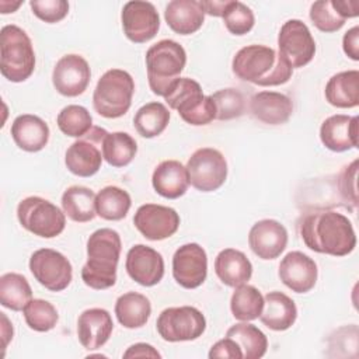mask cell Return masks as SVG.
Listing matches in <instances>:
<instances>
[{
    "mask_svg": "<svg viewBox=\"0 0 359 359\" xmlns=\"http://www.w3.org/2000/svg\"><path fill=\"white\" fill-rule=\"evenodd\" d=\"M27 325L36 332H48L57 324L56 307L43 299H31L22 310Z\"/></svg>",
    "mask_w": 359,
    "mask_h": 359,
    "instance_id": "f35d334b",
    "label": "cell"
},
{
    "mask_svg": "<svg viewBox=\"0 0 359 359\" xmlns=\"http://www.w3.org/2000/svg\"><path fill=\"white\" fill-rule=\"evenodd\" d=\"M180 215L175 209L157 203H144L137 208L133 224L139 233L151 241L171 237L180 227Z\"/></svg>",
    "mask_w": 359,
    "mask_h": 359,
    "instance_id": "5bb4252c",
    "label": "cell"
},
{
    "mask_svg": "<svg viewBox=\"0 0 359 359\" xmlns=\"http://www.w3.org/2000/svg\"><path fill=\"white\" fill-rule=\"evenodd\" d=\"M167 25L180 35L196 32L205 21V11L199 0H172L164 11Z\"/></svg>",
    "mask_w": 359,
    "mask_h": 359,
    "instance_id": "4316f807",
    "label": "cell"
},
{
    "mask_svg": "<svg viewBox=\"0 0 359 359\" xmlns=\"http://www.w3.org/2000/svg\"><path fill=\"white\" fill-rule=\"evenodd\" d=\"M62 209L65 215L77 223H86L95 217V194L81 185L69 187L62 195Z\"/></svg>",
    "mask_w": 359,
    "mask_h": 359,
    "instance_id": "4dcf8cb0",
    "label": "cell"
},
{
    "mask_svg": "<svg viewBox=\"0 0 359 359\" xmlns=\"http://www.w3.org/2000/svg\"><path fill=\"white\" fill-rule=\"evenodd\" d=\"M187 65V52L172 39H161L146 52L149 87L153 94L164 97L172 83L180 79Z\"/></svg>",
    "mask_w": 359,
    "mask_h": 359,
    "instance_id": "277c9868",
    "label": "cell"
},
{
    "mask_svg": "<svg viewBox=\"0 0 359 359\" xmlns=\"http://www.w3.org/2000/svg\"><path fill=\"white\" fill-rule=\"evenodd\" d=\"M300 236L306 247L318 254L345 257L356 247L352 222L335 210L309 213L300 223Z\"/></svg>",
    "mask_w": 359,
    "mask_h": 359,
    "instance_id": "6da1fadb",
    "label": "cell"
},
{
    "mask_svg": "<svg viewBox=\"0 0 359 359\" xmlns=\"http://www.w3.org/2000/svg\"><path fill=\"white\" fill-rule=\"evenodd\" d=\"M151 314L150 300L137 292H126L115 302V316L125 328L135 330L143 327Z\"/></svg>",
    "mask_w": 359,
    "mask_h": 359,
    "instance_id": "f546056e",
    "label": "cell"
},
{
    "mask_svg": "<svg viewBox=\"0 0 359 359\" xmlns=\"http://www.w3.org/2000/svg\"><path fill=\"white\" fill-rule=\"evenodd\" d=\"M210 97L216 105V119L219 121L238 118L245 111L244 95L237 88H222Z\"/></svg>",
    "mask_w": 359,
    "mask_h": 359,
    "instance_id": "60d3db41",
    "label": "cell"
},
{
    "mask_svg": "<svg viewBox=\"0 0 359 359\" xmlns=\"http://www.w3.org/2000/svg\"><path fill=\"white\" fill-rule=\"evenodd\" d=\"M208 356L210 359L213 358H224V359H243V351L240 349L238 344L229 338L224 337L223 339H219L216 344L212 345Z\"/></svg>",
    "mask_w": 359,
    "mask_h": 359,
    "instance_id": "f6af8a7d",
    "label": "cell"
},
{
    "mask_svg": "<svg viewBox=\"0 0 359 359\" xmlns=\"http://www.w3.org/2000/svg\"><path fill=\"white\" fill-rule=\"evenodd\" d=\"M163 98L189 125L202 126L216 119V107L212 97L205 95L201 84L194 79H177Z\"/></svg>",
    "mask_w": 359,
    "mask_h": 359,
    "instance_id": "8992f818",
    "label": "cell"
},
{
    "mask_svg": "<svg viewBox=\"0 0 359 359\" xmlns=\"http://www.w3.org/2000/svg\"><path fill=\"white\" fill-rule=\"evenodd\" d=\"M130 206L132 199L128 191L115 185L104 187L95 195V212L97 216H100L104 220H122L123 217H126Z\"/></svg>",
    "mask_w": 359,
    "mask_h": 359,
    "instance_id": "1f68e13d",
    "label": "cell"
},
{
    "mask_svg": "<svg viewBox=\"0 0 359 359\" xmlns=\"http://www.w3.org/2000/svg\"><path fill=\"white\" fill-rule=\"evenodd\" d=\"M122 29L126 38L135 43L153 39L160 29V15L149 1H128L121 13Z\"/></svg>",
    "mask_w": 359,
    "mask_h": 359,
    "instance_id": "2e32d148",
    "label": "cell"
},
{
    "mask_svg": "<svg viewBox=\"0 0 359 359\" xmlns=\"http://www.w3.org/2000/svg\"><path fill=\"white\" fill-rule=\"evenodd\" d=\"M359 118L337 114L328 116L320 126V140L331 151L342 153L358 147Z\"/></svg>",
    "mask_w": 359,
    "mask_h": 359,
    "instance_id": "44dd1931",
    "label": "cell"
},
{
    "mask_svg": "<svg viewBox=\"0 0 359 359\" xmlns=\"http://www.w3.org/2000/svg\"><path fill=\"white\" fill-rule=\"evenodd\" d=\"M57 128L69 137H83L93 128V116L83 105L70 104L57 114Z\"/></svg>",
    "mask_w": 359,
    "mask_h": 359,
    "instance_id": "74e56055",
    "label": "cell"
},
{
    "mask_svg": "<svg viewBox=\"0 0 359 359\" xmlns=\"http://www.w3.org/2000/svg\"><path fill=\"white\" fill-rule=\"evenodd\" d=\"M325 100L337 108L359 105V72L345 70L334 74L325 84Z\"/></svg>",
    "mask_w": 359,
    "mask_h": 359,
    "instance_id": "f1b7e54d",
    "label": "cell"
},
{
    "mask_svg": "<svg viewBox=\"0 0 359 359\" xmlns=\"http://www.w3.org/2000/svg\"><path fill=\"white\" fill-rule=\"evenodd\" d=\"M1 321H3V327H1V335H3V349L7 348L8 342L13 339V324L8 323L7 317L4 313H1Z\"/></svg>",
    "mask_w": 359,
    "mask_h": 359,
    "instance_id": "f907efd6",
    "label": "cell"
},
{
    "mask_svg": "<svg viewBox=\"0 0 359 359\" xmlns=\"http://www.w3.org/2000/svg\"><path fill=\"white\" fill-rule=\"evenodd\" d=\"M20 224L34 236L53 238L66 227V215L50 201L41 196H27L17 206Z\"/></svg>",
    "mask_w": 359,
    "mask_h": 359,
    "instance_id": "ba28073f",
    "label": "cell"
},
{
    "mask_svg": "<svg viewBox=\"0 0 359 359\" xmlns=\"http://www.w3.org/2000/svg\"><path fill=\"white\" fill-rule=\"evenodd\" d=\"M112 330V317L105 309H87L77 318V338L87 351H95L104 346L108 342Z\"/></svg>",
    "mask_w": 359,
    "mask_h": 359,
    "instance_id": "7402d4cb",
    "label": "cell"
},
{
    "mask_svg": "<svg viewBox=\"0 0 359 359\" xmlns=\"http://www.w3.org/2000/svg\"><path fill=\"white\" fill-rule=\"evenodd\" d=\"M170 122V111L163 102L151 101L140 107L133 116L136 132L146 139L161 135Z\"/></svg>",
    "mask_w": 359,
    "mask_h": 359,
    "instance_id": "836d02e7",
    "label": "cell"
},
{
    "mask_svg": "<svg viewBox=\"0 0 359 359\" xmlns=\"http://www.w3.org/2000/svg\"><path fill=\"white\" fill-rule=\"evenodd\" d=\"M122 241L118 231L98 229L87 240V262L81 268V279L94 290L109 289L116 283V268Z\"/></svg>",
    "mask_w": 359,
    "mask_h": 359,
    "instance_id": "7a4b0ae2",
    "label": "cell"
},
{
    "mask_svg": "<svg viewBox=\"0 0 359 359\" xmlns=\"http://www.w3.org/2000/svg\"><path fill=\"white\" fill-rule=\"evenodd\" d=\"M264 309V296L252 285H240L234 287L230 299V310L238 321H252L259 317Z\"/></svg>",
    "mask_w": 359,
    "mask_h": 359,
    "instance_id": "8d00e7d4",
    "label": "cell"
},
{
    "mask_svg": "<svg viewBox=\"0 0 359 359\" xmlns=\"http://www.w3.org/2000/svg\"><path fill=\"white\" fill-rule=\"evenodd\" d=\"M29 271L35 280L50 292L65 290L73 278L70 261L52 248L34 251L29 258Z\"/></svg>",
    "mask_w": 359,
    "mask_h": 359,
    "instance_id": "7c38bea8",
    "label": "cell"
},
{
    "mask_svg": "<svg viewBox=\"0 0 359 359\" xmlns=\"http://www.w3.org/2000/svg\"><path fill=\"white\" fill-rule=\"evenodd\" d=\"M172 276L184 289L199 287L208 276V255L198 243L178 247L172 255Z\"/></svg>",
    "mask_w": 359,
    "mask_h": 359,
    "instance_id": "9a60e30c",
    "label": "cell"
},
{
    "mask_svg": "<svg viewBox=\"0 0 359 359\" xmlns=\"http://www.w3.org/2000/svg\"><path fill=\"white\" fill-rule=\"evenodd\" d=\"M226 337L234 339L240 349L243 351L244 359H259L266 353L268 338L266 335L254 324L248 321H241L231 325Z\"/></svg>",
    "mask_w": 359,
    "mask_h": 359,
    "instance_id": "d6a6232c",
    "label": "cell"
},
{
    "mask_svg": "<svg viewBox=\"0 0 359 359\" xmlns=\"http://www.w3.org/2000/svg\"><path fill=\"white\" fill-rule=\"evenodd\" d=\"M91 70L88 62L76 53L62 56L52 72L55 90L65 97H77L83 94L90 83Z\"/></svg>",
    "mask_w": 359,
    "mask_h": 359,
    "instance_id": "e0dca14e",
    "label": "cell"
},
{
    "mask_svg": "<svg viewBox=\"0 0 359 359\" xmlns=\"http://www.w3.org/2000/svg\"><path fill=\"white\" fill-rule=\"evenodd\" d=\"M248 245L258 258L275 259L287 245V230L275 219L258 220L250 229Z\"/></svg>",
    "mask_w": 359,
    "mask_h": 359,
    "instance_id": "ffe728a7",
    "label": "cell"
},
{
    "mask_svg": "<svg viewBox=\"0 0 359 359\" xmlns=\"http://www.w3.org/2000/svg\"><path fill=\"white\" fill-rule=\"evenodd\" d=\"M251 115L266 125H282L289 121L293 112L292 100L282 93L259 91L250 98Z\"/></svg>",
    "mask_w": 359,
    "mask_h": 359,
    "instance_id": "603a6c76",
    "label": "cell"
},
{
    "mask_svg": "<svg viewBox=\"0 0 359 359\" xmlns=\"http://www.w3.org/2000/svg\"><path fill=\"white\" fill-rule=\"evenodd\" d=\"M125 268L130 279L146 287L157 285L164 276L163 255L144 244H136L129 248Z\"/></svg>",
    "mask_w": 359,
    "mask_h": 359,
    "instance_id": "d6986e66",
    "label": "cell"
},
{
    "mask_svg": "<svg viewBox=\"0 0 359 359\" xmlns=\"http://www.w3.org/2000/svg\"><path fill=\"white\" fill-rule=\"evenodd\" d=\"M279 55L290 65L299 69L309 65L316 55V41L309 27L297 18L287 20L278 34Z\"/></svg>",
    "mask_w": 359,
    "mask_h": 359,
    "instance_id": "4fadbf2b",
    "label": "cell"
},
{
    "mask_svg": "<svg viewBox=\"0 0 359 359\" xmlns=\"http://www.w3.org/2000/svg\"><path fill=\"white\" fill-rule=\"evenodd\" d=\"M10 133L21 150L36 153L48 144L50 130L48 123L38 115L22 114L13 121Z\"/></svg>",
    "mask_w": 359,
    "mask_h": 359,
    "instance_id": "cb8c5ba5",
    "label": "cell"
},
{
    "mask_svg": "<svg viewBox=\"0 0 359 359\" xmlns=\"http://www.w3.org/2000/svg\"><path fill=\"white\" fill-rule=\"evenodd\" d=\"M123 358H161V355L153 345L137 342L123 352Z\"/></svg>",
    "mask_w": 359,
    "mask_h": 359,
    "instance_id": "7dc6e473",
    "label": "cell"
},
{
    "mask_svg": "<svg viewBox=\"0 0 359 359\" xmlns=\"http://www.w3.org/2000/svg\"><path fill=\"white\" fill-rule=\"evenodd\" d=\"M297 318L294 302L283 292H269L264 296V309L259 314L261 323L272 331L289 330Z\"/></svg>",
    "mask_w": 359,
    "mask_h": 359,
    "instance_id": "484cf974",
    "label": "cell"
},
{
    "mask_svg": "<svg viewBox=\"0 0 359 359\" xmlns=\"http://www.w3.org/2000/svg\"><path fill=\"white\" fill-rule=\"evenodd\" d=\"M151 185L154 191L167 199H178L189 185L185 165L177 160H164L153 171Z\"/></svg>",
    "mask_w": 359,
    "mask_h": 359,
    "instance_id": "83f0119b",
    "label": "cell"
},
{
    "mask_svg": "<svg viewBox=\"0 0 359 359\" xmlns=\"http://www.w3.org/2000/svg\"><path fill=\"white\" fill-rule=\"evenodd\" d=\"M158 335L167 342L195 341L206 330V318L192 306L164 309L156 321Z\"/></svg>",
    "mask_w": 359,
    "mask_h": 359,
    "instance_id": "9c48e42d",
    "label": "cell"
},
{
    "mask_svg": "<svg viewBox=\"0 0 359 359\" xmlns=\"http://www.w3.org/2000/svg\"><path fill=\"white\" fill-rule=\"evenodd\" d=\"M108 132L104 128L93 126L88 133L73 142L65 154L67 170L83 178L93 177L102 164V140Z\"/></svg>",
    "mask_w": 359,
    "mask_h": 359,
    "instance_id": "8fae6325",
    "label": "cell"
},
{
    "mask_svg": "<svg viewBox=\"0 0 359 359\" xmlns=\"http://www.w3.org/2000/svg\"><path fill=\"white\" fill-rule=\"evenodd\" d=\"M201 4L205 14H209L212 17H222L224 8L229 4V0H201Z\"/></svg>",
    "mask_w": 359,
    "mask_h": 359,
    "instance_id": "681fc988",
    "label": "cell"
},
{
    "mask_svg": "<svg viewBox=\"0 0 359 359\" xmlns=\"http://www.w3.org/2000/svg\"><path fill=\"white\" fill-rule=\"evenodd\" d=\"M278 276L292 292L307 293L317 283L318 269L316 261L307 254L302 251H290L282 258Z\"/></svg>",
    "mask_w": 359,
    "mask_h": 359,
    "instance_id": "ac0fdd59",
    "label": "cell"
},
{
    "mask_svg": "<svg viewBox=\"0 0 359 359\" xmlns=\"http://www.w3.org/2000/svg\"><path fill=\"white\" fill-rule=\"evenodd\" d=\"M358 158L345 165L338 175V189L341 198L346 202V206L351 205L353 209L358 205Z\"/></svg>",
    "mask_w": 359,
    "mask_h": 359,
    "instance_id": "ee69618b",
    "label": "cell"
},
{
    "mask_svg": "<svg viewBox=\"0 0 359 359\" xmlns=\"http://www.w3.org/2000/svg\"><path fill=\"white\" fill-rule=\"evenodd\" d=\"M332 4L345 20L358 17L359 14L356 0H332Z\"/></svg>",
    "mask_w": 359,
    "mask_h": 359,
    "instance_id": "c3c4849f",
    "label": "cell"
},
{
    "mask_svg": "<svg viewBox=\"0 0 359 359\" xmlns=\"http://www.w3.org/2000/svg\"><path fill=\"white\" fill-rule=\"evenodd\" d=\"M310 20L321 32H337L346 21L334 7L332 0L314 1L310 7Z\"/></svg>",
    "mask_w": 359,
    "mask_h": 359,
    "instance_id": "b9f144b4",
    "label": "cell"
},
{
    "mask_svg": "<svg viewBox=\"0 0 359 359\" xmlns=\"http://www.w3.org/2000/svg\"><path fill=\"white\" fill-rule=\"evenodd\" d=\"M135 93L132 76L122 69H109L100 79L93 93V107L104 118L115 119L123 116Z\"/></svg>",
    "mask_w": 359,
    "mask_h": 359,
    "instance_id": "52a82bcc",
    "label": "cell"
},
{
    "mask_svg": "<svg viewBox=\"0 0 359 359\" xmlns=\"http://www.w3.org/2000/svg\"><path fill=\"white\" fill-rule=\"evenodd\" d=\"M136 153L137 143L128 132H108L102 140V157L112 167H126Z\"/></svg>",
    "mask_w": 359,
    "mask_h": 359,
    "instance_id": "e575fe53",
    "label": "cell"
},
{
    "mask_svg": "<svg viewBox=\"0 0 359 359\" xmlns=\"http://www.w3.org/2000/svg\"><path fill=\"white\" fill-rule=\"evenodd\" d=\"M32 299V289L25 276L7 272L0 276V304L13 311H21Z\"/></svg>",
    "mask_w": 359,
    "mask_h": 359,
    "instance_id": "d590c367",
    "label": "cell"
},
{
    "mask_svg": "<svg viewBox=\"0 0 359 359\" xmlns=\"http://www.w3.org/2000/svg\"><path fill=\"white\" fill-rule=\"evenodd\" d=\"M215 273L223 285L237 287L251 279L252 264L243 251L224 248L215 258Z\"/></svg>",
    "mask_w": 359,
    "mask_h": 359,
    "instance_id": "d4e9b609",
    "label": "cell"
},
{
    "mask_svg": "<svg viewBox=\"0 0 359 359\" xmlns=\"http://www.w3.org/2000/svg\"><path fill=\"white\" fill-rule=\"evenodd\" d=\"M29 7L34 15L48 24L62 21L69 13V3L66 0H31Z\"/></svg>",
    "mask_w": 359,
    "mask_h": 359,
    "instance_id": "7bdbcfd3",
    "label": "cell"
},
{
    "mask_svg": "<svg viewBox=\"0 0 359 359\" xmlns=\"http://www.w3.org/2000/svg\"><path fill=\"white\" fill-rule=\"evenodd\" d=\"M342 49L352 60H359V27L355 25L348 29L342 38Z\"/></svg>",
    "mask_w": 359,
    "mask_h": 359,
    "instance_id": "bcb514c9",
    "label": "cell"
},
{
    "mask_svg": "<svg viewBox=\"0 0 359 359\" xmlns=\"http://www.w3.org/2000/svg\"><path fill=\"white\" fill-rule=\"evenodd\" d=\"M231 70L240 80L261 87L285 84L293 74L290 65L275 49L265 45L241 48L233 57Z\"/></svg>",
    "mask_w": 359,
    "mask_h": 359,
    "instance_id": "3957f363",
    "label": "cell"
},
{
    "mask_svg": "<svg viewBox=\"0 0 359 359\" xmlns=\"http://www.w3.org/2000/svg\"><path fill=\"white\" fill-rule=\"evenodd\" d=\"M222 18L227 31L237 36L250 32L255 24L252 10L247 4L236 0H229V4L224 8Z\"/></svg>",
    "mask_w": 359,
    "mask_h": 359,
    "instance_id": "ab89813d",
    "label": "cell"
},
{
    "mask_svg": "<svg viewBox=\"0 0 359 359\" xmlns=\"http://www.w3.org/2000/svg\"><path fill=\"white\" fill-rule=\"evenodd\" d=\"M189 184L201 192L219 189L227 178V161L222 151L213 147L195 150L187 161Z\"/></svg>",
    "mask_w": 359,
    "mask_h": 359,
    "instance_id": "30bf717a",
    "label": "cell"
},
{
    "mask_svg": "<svg viewBox=\"0 0 359 359\" xmlns=\"http://www.w3.org/2000/svg\"><path fill=\"white\" fill-rule=\"evenodd\" d=\"M35 69V52L27 32L18 25H4L0 31V72L11 83L31 77Z\"/></svg>",
    "mask_w": 359,
    "mask_h": 359,
    "instance_id": "5b68a950",
    "label": "cell"
}]
</instances>
